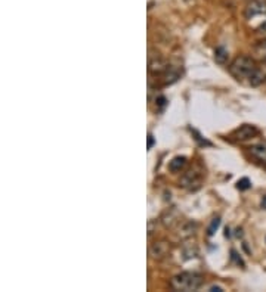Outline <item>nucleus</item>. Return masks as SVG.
Returning <instances> with one entry per match:
<instances>
[{"label": "nucleus", "instance_id": "f257e3e1", "mask_svg": "<svg viewBox=\"0 0 266 292\" xmlns=\"http://www.w3.org/2000/svg\"><path fill=\"white\" fill-rule=\"evenodd\" d=\"M204 284V278L198 273H191V272H182L176 276L172 278L170 287L175 291H198L201 285Z\"/></svg>", "mask_w": 266, "mask_h": 292}, {"label": "nucleus", "instance_id": "f03ea898", "mask_svg": "<svg viewBox=\"0 0 266 292\" xmlns=\"http://www.w3.org/2000/svg\"><path fill=\"white\" fill-rule=\"evenodd\" d=\"M256 62L249 58V56H238L235 58L231 65H229V72L234 78L243 81V80H249L252 77V74L256 71Z\"/></svg>", "mask_w": 266, "mask_h": 292}, {"label": "nucleus", "instance_id": "7ed1b4c3", "mask_svg": "<svg viewBox=\"0 0 266 292\" xmlns=\"http://www.w3.org/2000/svg\"><path fill=\"white\" fill-rule=\"evenodd\" d=\"M203 183V170L191 168L181 177V185L188 191H197Z\"/></svg>", "mask_w": 266, "mask_h": 292}, {"label": "nucleus", "instance_id": "20e7f679", "mask_svg": "<svg viewBox=\"0 0 266 292\" xmlns=\"http://www.w3.org/2000/svg\"><path fill=\"white\" fill-rule=\"evenodd\" d=\"M247 19H253L256 16H262L266 15V1L264 0H252L247 6H246V12H244Z\"/></svg>", "mask_w": 266, "mask_h": 292}, {"label": "nucleus", "instance_id": "39448f33", "mask_svg": "<svg viewBox=\"0 0 266 292\" xmlns=\"http://www.w3.org/2000/svg\"><path fill=\"white\" fill-rule=\"evenodd\" d=\"M258 133H259V131H258V129H256L255 126L244 124V126H241L238 130L234 131L232 137H234L237 142H246V140H249V139H253Z\"/></svg>", "mask_w": 266, "mask_h": 292}, {"label": "nucleus", "instance_id": "423d86ee", "mask_svg": "<svg viewBox=\"0 0 266 292\" xmlns=\"http://www.w3.org/2000/svg\"><path fill=\"white\" fill-rule=\"evenodd\" d=\"M148 68H150V72L151 74H155V75H160L163 72H167L169 69V64L163 59V58H152L148 64Z\"/></svg>", "mask_w": 266, "mask_h": 292}, {"label": "nucleus", "instance_id": "0eeeda50", "mask_svg": "<svg viewBox=\"0 0 266 292\" xmlns=\"http://www.w3.org/2000/svg\"><path fill=\"white\" fill-rule=\"evenodd\" d=\"M250 155L259 162L266 164V143H256L250 148Z\"/></svg>", "mask_w": 266, "mask_h": 292}, {"label": "nucleus", "instance_id": "6e6552de", "mask_svg": "<svg viewBox=\"0 0 266 292\" xmlns=\"http://www.w3.org/2000/svg\"><path fill=\"white\" fill-rule=\"evenodd\" d=\"M151 256L152 257H155V259H161V257H164V256H167V253H169V247H167V244H164V242H158V244H154L152 247H151Z\"/></svg>", "mask_w": 266, "mask_h": 292}, {"label": "nucleus", "instance_id": "1a4fd4ad", "mask_svg": "<svg viewBox=\"0 0 266 292\" xmlns=\"http://www.w3.org/2000/svg\"><path fill=\"white\" fill-rule=\"evenodd\" d=\"M185 165H187V158L185 157H175L169 162V170L173 171V173H179Z\"/></svg>", "mask_w": 266, "mask_h": 292}, {"label": "nucleus", "instance_id": "9d476101", "mask_svg": "<svg viewBox=\"0 0 266 292\" xmlns=\"http://www.w3.org/2000/svg\"><path fill=\"white\" fill-rule=\"evenodd\" d=\"M228 59H229L228 50H227L225 47H222V46L216 47V50H215V61H216L218 64H221V65H225V64L228 62Z\"/></svg>", "mask_w": 266, "mask_h": 292}, {"label": "nucleus", "instance_id": "9b49d317", "mask_svg": "<svg viewBox=\"0 0 266 292\" xmlns=\"http://www.w3.org/2000/svg\"><path fill=\"white\" fill-rule=\"evenodd\" d=\"M264 81H266V74L261 69V68H256V71L252 74V77L249 78V83L252 86H261Z\"/></svg>", "mask_w": 266, "mask_h": 292}, {"label": "nucleus", "instance_id": "f8f14e48", "mask_svg": "<svg viewBox=\"0 0 266 292\" xmlns=\"http://www.w3.org/2000/svg\"><path fill=\"white\" fill-rule=\"evenodd\" d=\"M219 225H221V219H219V217L213 219V220H212V225H210V226H209V229H207V235H209V236H213V235H215V232L218 230Z\"/></svg>", "mask_w": 266, "mask_h": 292}, {"label": "nucleus", "instance_id": "ddd939ff", "mask_svg": "<svg viewBox=\"0 0 266 292\" xmlns=\"http://www.w3.org/2000/svg\"><path fill=\"white\" fill-rule=\"evenodd\" d=\"M191 131H192V134L195 136V140H197V142H198V143H200L201 146H212V143H210L209 140H206V139H204V137H203V136H201V134H200V133H198L197 130L191 129Z\"/></svg>", "mask_w": 266, "mask_h": 292}, {"label": "nucleus", "instance_id": "4468645a", "mask_svg": "<svg viewBox=\"0 0 266 292\" xmlns=\"http://www.w3.org/2000/svg\"><path fill=\"white\" fill-rule=\"evenodd\" d=\"M250 185H252V183H250V180H249L247 177H244V179H241V180L238 182V185H237V186H238V189H240V191H246V189H249V188H250Z\"/></svg>", "mask_w": 266, "mask_h": 292}, {"label": "nucleus", "instance_id": "2eb2a0df", "mask_svg": "<svg viewBox=\"0 0 266 292\" xmlns=\"http://www.w3.org/2000/svg\"><path fill=\"white\" fill-rule=\"evenodd\" d=\"M157 105L160 106V111H163V109L166 108V105H167V100H166V97L160 96V97L157 99Z\"/></svg>", "mask_w": 266, "mask_h": 292}, {"label": "nucleus", "instance_id": "dca6fc26", "mask_svg": "<svg viewBox=\"0 0 266 292\" xmlns=\"http://www.w3.org/2000/svg\"><path fill=\"white\" fill-rule=\"evenodd\" d=\"M154 143H155V140H154V136L150 133V134H148V149H151V148L154 146Z\"/></svg>", "mask_w": 266, "mask_h": 292}, {"label": "nucleus", "instance_id": "f3484780", "mask_svg": "<svg viewBox=\"0 0 266 292\" xmlns=\"http://www.w3.org/2000/svg\"><path fill=\"white\" fill-rule=\"evenodd\" d=\"M258 32H259L261 35H266V21L258 28Z\"/></svg>", "mask_w": 266, "mask_h": 292}, {"label": "nucleus", "instance_id": "a211bd4d", "mask_svg": "<svg viewBox=\"0 0 266 292\" xmlns=\"http://www.w3.org/2000/svg\"><path fill=\"white\" fill-rule=\"evenodd\" d=\"M209 291H212V292H215V291H224V288L222 287H218V285H213V287H210L209 288Z\"/></svg>", "mask_w": 266, "mask_h": 292}, {"label": "nucleus", "instance_id": "6ab92c4d", "mask_svg": "<svg viewBox=\"0 0 266 292\" xmlns=\"http://www.w3.org/2000/svg\"><path fill=\"white\" fill-rule=\"evenodd\" d=\"M262 208L266 210V196H264V199H262Z\"/></svg>", "mask_w": 266, "mask_h": 292}]
</instances>
